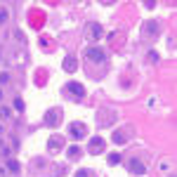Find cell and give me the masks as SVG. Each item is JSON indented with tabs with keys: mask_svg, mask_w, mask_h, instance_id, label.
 <instances>
[{
	"mask_svg": "<svg viewBox=\"0 0 177 177\" xmlns=\"http://www.w3.org/2000/svg\"><path fill=\"white\" fill-rule=\"evenodd\" d=\"M92 36L99 38V36H102V28H99V26H92Z\"/></svg>",
	"mask_w": 177,
	"mask_h": 177,
	"instance_id": "2e32d148",
	"label": "cell"
},
{
	"mask_svg": "<svg viewBox=\"0 0 177 177\" xmlns=\"http://www.w3.org/2000/svg\"><path fill=\"white\" fill-rule=\"evenodd\" d=\"M7 81H10V76H7V73H0V83H7Z\"/></svg>",
	"mask_w": 177,
	"mask_h": 177,
	"instance_id": "e0dca14e",
	"label": "cell"
},
{
	"mask_svg": "<svg viewBox=\"0 0 177 177\" xmlns=\"http://www.w3.org/2000/svg\"><path fill=\"white\" fill-rule=\"evenodd\" d=\"M47 149L50 151H59L61 149V137H52V140L47 142Z\"/></svg>",
	"mask_w": 177,
	"mask_h": 177,
	"instance_id": "52a82bcc",
	"label": "cell"
},
{
	"mask_svg": "<svg viewBox=\"0 0 177 177\" xmlns=\"http://www.w3.org/2000/svg\"><path fill=\"white\" fill-rule=\"evenodd\" d=\"M87 59H92V61H106V54L102 52L99 47H87Z\"/></svg>",
	"mask_w": 177,
	"mask_h": 177,
	"instance_id": "6da1fadb",
	"label": "cell"
},
{
	"mask_svg": "<svg viewBox=\"0 0 177 177\" xmlns=\"http://www.w3.org/2000/svg\"><path fill=\"white\" fill-rule=\"evenodd\" d=\"M7 168H10L12 172H19V163H17L14 158H7Z\"/></svg>",
	"mask_w": 177,
	"mask_h": 177,
	"instance_id": "30bf717a",
	"label": "cell"
},
{
	"mask_svg": "<svg viewBox=\"0 0 177 177\" xmlns=\"http://www.w3.org/2000/svg\"><path fill=\"white\" fill-rule=\"evenodd\" d=\"M113 142H116V144H125V135L123 132H113Z\"/></svg>",
	"mask_w": 177,
	"mask_h": 177,
	"instance_id": "8fae6325",
	"label": "cell"
},
{
	"mask_svg": "<svg viewBox=\"0 0 177 177\" xmlns=\"http://www.w3.org/2000/svg\"><path fill=\"white\" fill-rule=\"evenodd\" d=\"M76 177H92V172L90 170H78V172H76Z\"/></svg>",
	"mask_w": 177,
	"mask_h": 177,
	"instance_id": "5bb4252c",
	"label": "cell"
},
{
	"mask_svg": "<svg viewBox=\"0 0 177 177\" xmlns=\"http://www.w3.org/2000/svg\"><path fill=\"white\" fill-rule=\"evenodd\" d=\"M118 163H120V156H118V154H111V156H109V165H118Z\"/></svg>",
	"mask_w": 177,
	"mask_h": 177,
	"instance_id": "7c38bea8",
	"label": "cell"
},
{
	"mask_svg": "<svg viewBox=\"0 0 177 177\" xmlns=\"http://www.w3.org/2000/svg\"><path fill=\"white\" fill-rule=\"evenodd\" d=\"M14 109L17 111H24V102L19 99V97H14Z\"/></svg>",
	"mask_w": 177,
	"mask_h": 177,
	"instance_id": "4fadbf2b",
	"label": "cell"
},
{
	"mask_svg": "<svg viewBox=\"0 0 177 177\" xmlns=\"http://www.w3.org/2000/svg\"><path fill=\"white\" fill-rule=\"evenodd\" d=\"M0 99H2V90H0Z\"/></svg>",
	"mask_w": 177,
	"mask_h": 177,
	"instance_id": "ac0fdd59",
	"label": "cell"
},
{
	"mask_svg": "<svg viewBox=\"0 0 177 177\" xmlns=\"http://www.w3.org/2000/svg\"><path fill=\"white\" fill-rule=\"evenodd\" d=\"M69 132L73 135V137H85L87 130H85V125H83V123H71L69 125Z\"/></svg>",
	"mask_w": 177,
	"mask_h": 177,
	"instance_id": "7a4b0ae2",
	"label": "cell"
},
{
	"mask_svg": "<svg viewBox=\"0 0 177 177\" xmlns=\"http://www.w3.org/2000/svg\"><path fill=\"white\" fill-rule=\"evenodd\" d=\"M87 151H90V154H102V151H104V142L99 140V137L90 140V146H87Z\"/></svg>",
	"mask_w": 177,
	"mask_h": 177,
	"instance_id": "277c9868",
	"label": "cell"
},
{
	"mask_svg": "<svg viewBox=\"0 0 177 177\" xmlns=\"http://www.w3.org/2000/svg\"><path fill=\"white\" fill-rule=\"evenodd\" d=\"M76 66H78V61H76V57H71V54H69V57L64 59V66H61V69H64L66 73H71V71H76Z\"/></svg>",
	"mask_w": 177,
	"mask_h": 177,
	"instance_id": "8992f818",
	"label": "cell"
},
{
	"mask_svg": "<svg viewBox=\"0 0 177 177\" xmlns=\"http://www.w3.org/2000/svg\"><path fill=\"white\" fill-rule=\"evenodd\" d=\"M47 125H59V118H61V111L59 109H52V111H47Z\"/></svg>",
	"mask_w": 177,
	"mask_h": 177,
	"instance_id": "5b68a950",
	"label": "cell"
},
{
	"mask_svg": "<svg viewBox=\"0 0 177 177\" xmlns=\"http://www.w3.org/2000/svg\"><path fill=\"white\" fill-rule=\"evenodd\" d=\"M66 156H69V158H76V156H81V149H78V146H69Z\"/></svg>",
	"mask_w": 177,
	"mask_h": 177,
	"instance_id": "9c48e42d",
	"label": "cell"
},
{
	"mask_svg": "<svg viewBox=\"0 0 177 177\" xmlns=\"http://www.w3.org/2000/svg\"><path fill=\"white\" fill-rule=\"evenodd\" d=\"M7 22V10H0V24Z\"/></svg>",
	"mask_w": 177,
	"mask_h": 177,
	"instance_id": "9a60e30c",
	"label": "cell"
},
{
	"mask_svg": "<svg viewBox=\"0 0 177 177\" xmlns=\"http://www.w3.org/2000/svg\"><path fill=\"white\" fill-rule=\"evenodd\" d=\"M130 172H135V175H144L146 168H144V163H142L140 158H132V161H130Z\"/></svg>",
	"mask_w": 177,
	"mask_h": 177,
	"instance_id": "3957f363",
	"label": "cell"
},
{
	"mask_svg": "<svg viewBox=\"0 0 177 177\" xmlns=\"http://www.w3.org/2000/svg\"><path fill=\"white\" fill-rule=\"evenodd\" d=\"M69 90L73 92V95H78V97H83V95H85V90H83V85H78V83H69Z\"/></svg>",
	"mask_w": 177,
	"mask_h": 177,
	"instance_id": "ba28073f",
	"label": "cell"
}]
</instances>
